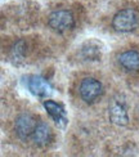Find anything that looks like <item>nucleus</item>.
I'll list each match as a JSON object with an SVG mask.
<instances>
[{
	"label": "nucleus",
	"instance_id": "obj_1",
	"mask_svg": "<svg viewBox=\"0 0 139 157\" xmlns=\"http://www.w3.org/2000/svg\"><path fill=\"white\" fill-rule=\"evenodd\" d=\"M139 25V14L133 8L118 10L112 18V29L117 32H130Z\"/></svg>",
	"mask_w": 139,
	"mask_h": 157
},
{
	"label": "nucleus",
	"instance_id": "obj_2",
	"mask_svg": "<svg viewBox=\"0 0 139 157\" xmlns=\"http://www.w3.org/2000/svg\"><path fill=\"white\" fill-rule=\"evenodd\" d=\"M48 25L53 31L63 34V32H67L75 27V18L68 10H56L49 14Z\"/></svg>",
	"mask_w": 139,
	"mask_h": 157
},
{
	"label": "nucleus",
	"instance_id": "obj_3",
	"mask_svg": "<svg viewBox=\"0 0 139 157\" xmlns=\"http://www.w3.org/2000/svg\"><path fill=\"white\" fill-rule=\"evenodd\" d=\"M103 93V86L99 80L94 77H85L79 86V94L85 103H94Z\"/></svg>",
	"mask_w": 139,
	"mask_h": 157
},
{
	"label": "nucleus",
	"instance_id": "obj_4",
	"mask_svg": "<svg viewBox=\"0 0 139 157\" xmlns=\"http://www.w3.org/2000/svg\"><path fill=\"white\" fill-rule=\"evenodd\" d=\"M37 125V121L31 113H21L14 122V130L19 139H27L32 135Z\"/></svg>",
	"mask_w": 139,
	"mask_h": 157
},
{
	"label": "nucleus",
	"instance_id": "obj_5",
	"mask_svg": "<svg viewBox=\"0 0 139 157\" xmlns=\"http://www.w3.org/2000/svg\"><path fill=\"white\" fill-rule=\"evenodd\" d=\"M108 119L112 124L118 126H125L129 124V115L124 101L112 99L108 106Z\"/></svg>",
	"mask_w": 139,
	"mask_h": 157
},
{
	"label": "nucleus",
	"instance_id": "obj_6",
	"mask_svg": "<svg viewBox=\"0 0 139 157\" xmlns=\"http://www.w3.org/2000/svg\"><path fill=\"white\" fill-rule=\"evenodd\" d=\"M44 108L53 119V121L56 122V125L61 129H64V126L67 125V116H66V111L62 107V104H59L54 101H45Z\"/></svg>",
	"mask_w": 139,
	"mask_h": 157
},
{
	"label": "nucleus",
	"instance_id": "obj_7",
	"mask_svg": "<svg viewBox=\"0 0 139 157\" xmlns=\"http://www.w3.org/2000/svg\"><path fill=\"white\" fill-rule=\"evenodd\" d=\"M31 138H32V142H34L37 147L48 146L53 139V133H52L50 126L44 121L37 122V125L34 130V133H32Z\"/></svg>",
	"mask_w": 139,
	"mask_h": 157
},
{
	"label": "nucleus",
	"instance_id": "obj_8",
	"mask_svg": "<svg viewBox=\"0 0 139 157\" xmlns=\"http://www.w3.org/2000/svg\"><path fill=\"white\" fill-rule=\"evenodd\" d=\"M27 88L36 97H46L52 93V85L41 76H30L27 80Z\"/></svg>",
	"mask_w": 139,
	"mask_h": 157
},
{
	"label": "nucleus",
	"instance_id": "obj_9",
	"mask_svg": "<svg viewBox=\"0 0 139 157\" xmlns=\"http://www.w3.org/2000/svg\"><path fill=\"white\" fill-rule=\"evenodd\" d=\"M117 61L125 71H137L139 70V52L134 49L125 50L118 56Z\"/></svg>",
	"mask_w": 139,
	"mask_h": 157
},
{
	"label": "nucleus",
	"instance_id": "obj_10",
	"mask_svg": "<svg viewBox=\"0 0 139 157\" xmlns=\"http://www.w3.org/2000/svg\"><path fill=\"white\" fill-rule=\"evenodd\" d=\"M81 53L84 58H87V59H95L99 56V50H98V47H93L91 43H87L83 47Z\"/></svg>",
	"mask_w": 139,
	"mask_h": 157
},
{
	"label": "nucleus",
	"instance_id": "obj_11",
	"mask_svg": "<svg viewBox=\"0 0 139 157\" xmlns=\"http://www.w3.org/2000/svg\"><path fill=\"white\" fill-rule=\"evenodd\" d=\"M25 56V41L19 40L17 41L12 48V57L14 59H21V58Z\"/></svg>",
	"mask_w": 139,
	"mask_h": 157
}]
</instances>
